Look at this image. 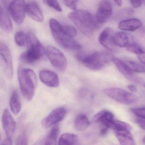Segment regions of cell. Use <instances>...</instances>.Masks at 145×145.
<instances>
[{"label":"cell","mask_w":145,"mask_h":145,"mask_svg":"<svg viewBox=\"0 0 145 145\" xmlns=\"http://www.w3.org/2000/svg\"><path fill=\"white\" fill-rule=\"evenodd\" d=\"M67 110L64 107H59L52 110L42 121L45 128H48L61 121L66 117Z\"/></svg>","instance_id":"cell-10"},{"label":"cell","mask_w":145,"mask_h":145,"mask_svg":"<svg viewBox=\"0 0 145 145\" xmlns=\"http://www.w3.org/2000/svg\"><path fill=\"white\" fill-rule=\"evenodd\" d=\"M124 62L134 72L145 73V65L131 61H126Z\"/></svg>","instance_id":"cell-27"},{"label":"cell","mask_w":145,"mask_h":145,"mask_svg":"<svg viewBox=\"0 0 145 145\" xmlns=\"http://www.w3.org/2000/svg\"><path fill=\"white\" fill-rule=\"evenodd\" d=\"M114 57L109 52L97 51L89 54L80 53L76 54L77 60L86 67L95 71L103 69L112 61Z\"/></svg>","instance_id":"cell-2"},{"label":"cell","mask_w":145,"mask_h":145,"mask_svg":"<svg viewBox=\"0 0 145 145\" xmlns=\"http://www.w3.org/2000/svg\"><path fill=\"white\" fill-rule=\"evenodd\" d=\"M135 123L139 125L140 128L142 129L145 130V119H137L135 120Z\"/></svg>","instance_id":"cell-36"},{"label":"cell","mask_w":145,"mask_h":145,"mask_svg":"<svg viewBox=\"0 0 145 145\" xmlns=\"http://www.w3.org/2000/svg\"><path fill=\"white\" fill-rule=\"evenodd\" d=\"M142 25V23L140 20L132 18L121 21L118 27L120 30L133 32L140 28Z\"/></svg>","instance_id":"cell-21"},{"label":"cell","mask_w":145,"mask_h":145,"mask_svg":"<svg viewBox=\"0 0 145 145\" xmlns=\"http://www.w3.org/2000/svg\"><path fill=\"white\" fill-rule=\"evenodd\" d=\"M68 17L81 33L87 36L93 34L101 25L97 22L95 16L85 10L74 11L68 15Z\"/></svg>","instance_id":"cell-1"},{"label":"cell","mask_w":145,"mask_h":145,"mask_svg":"<svg viewBox=\"0 0 145 145\" xmlns=\"http://www.w3.org/2000/svg\"><path fill=\"white\" fill-rule=\"evenodd\" d=\"M131 111L137 117L145 119V107L133 108Z\"/></svg>","instance_id":"cell-33"},{"label":"cell","mask_w":145,"mask_h":145,"mask_svg":"<svg viewBox=\"0 0 145 145\" xmlns=\"http://www.w3.org/2000/svg\"><path fill=\"white\" fill-rule=\"evenodd\" d=\"M131 5L135 8H137L140 7L142 5L143 1H130Z\"/></svg>","instance_id":"cell-37"},{"label":"cell","mask_w":145,"mask_h":145,"mask_svg":"<svg viewBox=\"0 0 145 145\" xmlns=\"http://www.w3.org/2000/svg\"><path fill=\"white\" fill-rule=\"evenodd\" d=\"M137 57L142 64L145 65V52L142 54L138 55Z\"/></svg>","instance_id":"cell-39"},{"label":"cell","mask_w":145,"mask_h":145,"mask_svg":"<svg viewBox=\"0 0 145 145\" xmlns=\"http://www.w3.org/2000/svg\"><path fill=\"white\" fill-rule=\"evenodd\" d=\"M10 106L13 114H18L21 110V103L18 92L14 90L12 93L10 100Z\"/></svg>","instance_id":"cell-24"},{"label":"cell","mask_w":145,"mask_h":145,"mask_svg":"<svg viewBox=\"0 0 145 145\" xmlns=\"http://www.w3.org/2000/svg\"><path fill=\"white\" fill-rule=\"evenodd\" d=\"M63 4L67 7L73 10H76L77 9V3L76 1H63Z\"/></svg>","instance_id":"cell-35"},{"label":"cell","mask_w":145,"mask_h":145,"mask_svg":"<svg viewBox=\"0 0 145 145\" xmlns=\"http://www.w3.org/2000/svg\"><path fill=\"white\" fill-rule=\"evenodd\" d=\"M46 53L51 63L56 69L62 72L66 70L67 66V59L60 50L49 46L46 48Z\"/></svg>","instance_id":"cell-7"},{"label":"cell","mask_w":145,"mask_h":145,"mask_svg":"<svg viewBox=\"0 0 145 145\" xmlns=\"http://www.w3.org/2000/svg\"><path fill=\"white\" fill-rule=\"evenodd\" d=\"M44 3L48 6L51 7L54 10H56L57 11L61 12L62 11L61 7L60 6V4L58 3V1L55 0H46L44 1Z\"/></svg>","instance_id":"cell-32"},{"label":"cell","mask_w":145,"mask_h":145,"mask_svg":"<svg viewBox=\"0 0 145 145\" xmlns=\"http://www.w3.org/2000/svg\"><path fill=\"white\" fill-rule=\"evenodd\" d=\"M134 11L132 9L126 8L120 10L117 12L115 16V18L118 19L125 18L130 16L134 14Z\"/></svg>","instance_id":"cell-31"},{"label":"cell","mask_w":145,"mask_h":145,"mask_svg":"<svg viewBox=\"0 0 145 145\" xmlns=\"http://www.w3.org/2000/svg\"><path fill=\"white\" fill-rule=\"evenodd\" d=\"M108 129H109L107 128V127H103L101 129V131H100V134H101V135H105L108 133Z\"/></svg>","instance_id":"cell-40"},{"label":"cell","mask_w":145,"mask_h":145,"mask_svg":"<svg viewBox=\"0 0 145 145\" xmlns=\"http://www.w3.org/2000/svg\"><path fill=\"white\" fill-rule=\"evenodd\" d=\"M112 15V7L108 1H101L95 16L96 19L100 24L105 23Z\"/></svg>","instance_id":"cell-12"},{"label":"cell","mask_w":145,"mask_h":145,"mask_svg":"<svg viewBox=\"0 0 145 145\" xmlns=\"http://www.w3.org/2000/svg\"><path fill=\"white\" fill-rule=\"evenodd\" d=\"M1 145H12V140L11 137H7L2 141Z\"/></svg>","instance_id":"cell-38"},{"label":"cell","mask_w":145,"mask_h":145,"mask_svg":"<svg viewBox=\"0 0 145 145\" xmlns=\"http://www.w3.org/2000/svg\"><path fill=\"white\" fill-rule=\"evenodd\" d=\"M14 39L18 45L21 47L24 46L27 44V33L22 30L18 31L15 34Z\"/></svg>","instance_id":"cell-28"},{"label":"cell","mask_w":145,"mask_h":145,"mask_svg":"<svg viewBox=\"0 0 145 145\" xmlns=\"http://www.w3.org/2000/svg\"><path fill=\"white\" fill-rule=\"evenodd\" d=\"M110 129H112L114 131L123 130L131 131V127L129 124L125 122L114 119L110 124Z\"/></svg>","instance_id":"cell-26"},{"label":"cell","mask_w":145,"mask_h":145,"mask_svg":"<svg viewBox=\"0 0 145 145\" xmlns=\"http://www.w3.org/2000/svg\"><path fill=\"white\" fill-rule=\"evenodd\" d=\"M103 92L108 97L119 103L129 105L137 101V97L135 95L121 88H106L103 90Z\"/></svg>","instance_id":"cell-6"},{"label":"cell","mask_w":145,"mask_h":145,"mask_svg":"<svg viewBox=\"0 0 145 145\" xmlns=\"http://www.w3.org/2000/svg\"><path fill=\"white\" fill-rule=\"evenodd\" d=\"M114 33H115L112 29L106 27L101 33L98 38L100 44L110 51L116 50L117 47L114 44L113 41Z\"/></svg>","instance_id":"cell-13"},{"label":"cell","mask_w":145,"mask_h":145,"mask_svg":"<svg viewBox=\"0 0 145 145\" xmlns=\"http://www.w3.org/2000/svg\"><path fill=\"white\" fill-rule=\"evenodd\" d=\"M20 90L23 96L28 101H32L35 92L38 80L35 72L30 69L20 66L18 72Z\"/></svg>","instance_id":"cell-3"},{"label":"cell","mask_w":145,"mask_h":145,"mask_svg":"<svg viewBox=\"0 0 145 145\" xmlns=\"http://www.w3.org/2000/svg\"><path fill=\"white\" fill-rule=\"evenodd\" d=\"M2 123L7 136L11 137L16 131V123L8 108L5 109L3 112Z\"/></svg>","instance_id":"cell-14"},{"label":"cell","mask_w":145,"mask_h":145,"mask_svg":"<svg viewBox=\"0 0 145 145\" xmlns=\"http://www.w3.org/2000/svg\"><path fill=\"white\" fill-rule=\"evenodd\" d=\"M90 125V121L86 114H79L76 116L74 120V127L78 131H84Z\"/></svg>","instance_id":"cell-22"},{"label":"cell","mask_w":145,"mask_h":145,"mask_svg":"<svg viewBox=\"0 0 145 145\" xmlns=\"http://www.w3.org/2000/svg\"><path fill=\"white\" fill-rule=\"evenodd\" d=\"M127 88H128L131 91H132V92H135V91H137V89L136 86L133 84L129 85L127 86Z\"/></svg>","instance_id":"cell-41"},{"label":"cell","mask_w":145,"mask_h":145,"mask_svg":"<svg viewBox=\"0 0 145 145\" xmlns=\"http://www.w3.org/2000/svg\"></svg>","instance_id":"cell-45"},{"label":"cell","mask_w":145,"mask_h":145,"mask_svg":"<svg viewBox=\"0 0 145 145\" xmlns=\"http://www.w3.org/2000/svg\"><path fill=\"white\" fill-rule=\"evenodd\" d=\"M115 135L121 145H136L134 137L129 130L114 131Z\"/></svg>","instance_id":"cell-20"},{"label":"cell","mask_w":145,"mask_h":145,"mask_svg":"<svg viewBox=\"0 0 145 145\" xmlns=\"http://www.w3.org/2000/svg\"><path fill=\"white\" fill-rule=\"evenodd\" d=\"M113 41L116 46L125 48L130 44L135 42L133 36L129 34L123 32L115 33L114 35Z\"/></svg>","instance_id":"cell-18"},{"label":"cell","mask_w":145,"mask_h":145,"mask_svg":"<svg viewBox=\"0 0 145 145\" xmlns=\"http://www.w3.org/2000/svg\"><path fill=\"white\" fill-rule=\"evenodd\" d=\"M63 31L67 36L72 39H74L77 35V30L71 25H63Z\"/></svg>","instance_id":"cell-30"},{"label":"cell","mask_w":145,"mask_h":145,"mask_svg":"<svg viewBox=\"0 0 145 145\" xmlns=\"http://www.w3.org/2000/svg\"><path fill=\"white\" fill-rule=\"evenodd\" d=\"M26 12L29 16L38 22H44V16L39 4L35 1L26 3Z\"/></svg>","instance_id":"cell-16"},{"label":"cell","mask_w":145,"mask_h":145,"mask_svg":"<svg viewBox=\"0 0 145 145\" xmlns=\"http://www.w3.org/2000/svg\"><path fill=\"white\" fill-rule=\"evenodd\" d=\"M49 25L54 39L59 45L67 50H78L81 49L82 46L80 44L63 33V25L57 20L51 18Z\"/></svg>","instance_id":"cell-5"},{"label":"cell","mask_w":145,"mask_h":145,"mask_svg":"<svg viewBox=\"0 0 145 145\" xmlns=\"http://www.w3.org/2000/svg\"><path fill=\"white\" fill-rule=\"evenodd\" d=\"M0 55L7 77L11 79L13 76V63L11 52L8 45L5 42L0 43Z\"/></svg>","instance_id":"cell-9"},{"label":"cell","mask_w":145,"mask_h":145,"mask_svg":"<svg viewBox=\"0 0 145 145\" xmlns=\"http://www.w3.org/2000/svg\"><path fill=\"white\" fill-rule=\"evenodd\" d=\"M143 2H144V4H145V1H143Z\"/></svg>","instance_id":"cell-44"},{"label":"cell","mask_w":145,"mask_h":145,"mask_svg":"<svg viewBox=\"0 0 145 145\" xmlns=\"http://www.w3.org/2000/svg\"><path fill=\"white\" fill-rule=\"evenodd\" d=\"M39 78L44 84L50 87L56 88L60 84V80L57 74L51 70H41L39 72Z\"/></svg>","instance_id":"cell-15"},{"label":"cell","mask_w":145,"mask_h":145,"mask_svg":"<svg viewBox=\"0 0 145 145\" xmlns=\"http://www.w3.org/2000/svg\"><path fill=\"white\" fill-rule=\"evenodd\" d=\"M112 61L120 72L128 80L135 84H140L142 83L141 78L135 74L128 67L124 61L114 57Z\"/></svg>","instance_id":"cell-11"},{"label":"cell","mask_w":145,"mask_h":145,"mask_svg":"<svg viewBox=\"0 0 145 145\" xmlns=\"http://www.w3.org/2000/svg\"><path fill=\"white\" fill-rule=\"evenodd\" d=\"M8 10L12 19L18 24L21 25L26 16V3L24 1H13L9 3Z\"/></svg>","instance_id":"cell-8"},{"label":"cell","mask_w":145,"mask_h":145,"mask_svg":"<svg viewBox=\"0 0 145 145\" xmlns=\"http://www.w3.org/2000/svg\"><path fill=\"white\" fill-rule=\"evenodd\" d=\"M16 145H28L27 137L26 133H22L18 137Z\"/></svg>","instance_id":"cell-34"},{"label":"cell","mask_w":145,"mask_h":145,"mask_svg":"<svg viewBox=\"0 0 145 145\" xmlns=\"http://www.w3.org/2000/svg\"><path fill=\"white\" fill-rule=\"evenodd\" d=\"M27 50L21 54L20 61L27 64H33L39 61L45 54L44 47L32 32L27 33Z\"/></svg>","instance_id":"cell-4"},{"label":"cell","mask_w":145,"mask_h":145,"mask_svg":"<svg viewBox=\"0 0 145 145\" xmlns=\"http://www.w3.org/2000/svg\"><path fill=\"white\" fill-rule=\"evenodd\" d=\"M0 24L1 29L7 33H11L13 26L10 18L6 11L4 6L0 5Z\"/></svg>","instance_id":"cell-19"},{"label":"cell","mask_w":145,"mask_h":145,"mask_svg":"<svg viewBox=\"0 0 145 145\" xmlns=\"http://www.w3.org/2000/svg\"><path fill=\"white\" fill-rule=\"evenodd\" d=\"M114 3L118 6L120 7L122 5V1L121 0H117V1H114Z\"/></svg>","instance_id":"cell-42"},{"label":"cell","mask_w":145,"mask_h":145,"mask_svg":"<svg viewBox=\"0 0 145 145\" xmlns=\"http://www.w3.org/2000/svg\"><path fill=\"white\" fill-rule=\"evenodd\" d=\"M113 114L108 110H101L95 114L93 117V121L95 123H100L103 127H106L110 129V125L112 121L114 120Z\"/></svg>","instance_id":"cell-17"},{"label":"cell","mask_w":145,"mask_h":145,"mask_svg":"<svg viewBox=\"0 0 145 145\" xmlns=\"http://www.w3.org/2000/svg\"><path fill=\"white\" fill-rule=\"evenodd\" d=\"M142 142L144 143H145V136H144V137H143V139H142Z\"/></svg>","instance_id":"cell-43"},{"label":"cell","mask_w":145,"mask_h":145,"mask_svg":"<svg viewBox=\"0 0 145 145\" xmlns=\"http://www.w3.org/2000/svg\"><path fill=\"white\" fill-rule=\"evenodd\" d=\"M58 145H81L78 137L71 133L63 134L59 138Z\"/></svg>","instance_id":"cell-23"},{"label":"cell","mask_w":145,"mask_h":145,"mask_svg":"<svg viewBox=\"0 0 145 145\" xmlns=\"http://www.w3.org/2000/svg\"><path fill=\"white\" fill-rule=\"evenodd\" d=\"M128 51L136 54L137 56L142 54L145 52V48L136 42L130 44L126 47Z\"/></svg>","instance_id":"cell-29"},{"label":"cell","mask_w":145,"mask_h":145,"mask_svg":"<svg viewBox=\"0 0 145 145\" xmlns=\"http://www.w3.org/2000/svg\"><path fill=\"white\" fill-rule=\"evenodd\" d=\"M59 133L58 126L53 127L49 132L45 142L44 145H57V137Z\"/></svg>","instance_id":"cell-25"}]
</instances>
